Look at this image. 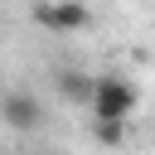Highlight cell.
Returning a JSON list of instances; mask_svg holds the SVG:
<instances>
[{
    "mask_svg": "<svg viewBox=\"0 0 155 155\" xmlns=\"http://www.w3.org/2000/svg\"><path fill=\"white\" fill-rule=\"evenodd\" d=\"M136 102H140V92H136V82L131 78H121V73H97V87H92V121H116V126H126L131 121V111H136Z\"/></svg>",
    "mask_w": 155,
    "mask_h": 155,
    "instance_id": "1",
    "label": "cell"
},
{
    "mask_svg": "<svg viewBox=\"0 0 155 155\" xmlns=\"http://www.w3.org/2000/svg\"><path fill=\"white\" fill-rule=\"evenodd\" d=\"M34 24L48 29V34H78V29L92 24V10H87V0H39Z\"/></svg>",
    "mask_w": 155,
    "mask_h": 155,
    "instance_id": "2",
    "label": "cell"
},
{
    "mask_svg": "<svg viewBox=\"0 0 155 155\" xmlns=\"http://www.w3.org/2000/svg\"><path fill=\"white\" fill-rule=\"evenodd\" d=\"M0 121L10 126V131H39L44 126V111H39V97L34 92H5L0 97Z\"/></svg>",
    "mask_w": 155,
    "mask_h": 155,
    "instance_id": "3",
    "label": "cell"
},
{
    "mask_svg": "<svg viewBox=\"0 0 155 155\" xmlns=\"http://www.w3.org/2000/svg\"><path fill=\"white\" fill-rule=\"evenodd\" d=\"M92 87H97V78L92 73H58V92H63V102H78V107H92Z\"/></svg>",
    "mask_w": 155,
    "mask_h": 155,
    "instance_id": "4",
    "label": "cell"
},
{
    "mask_svg": "<svg viewBox=\"0 0 155 155\" xmlns=\"http://www.w3.org/2000/svg\"><path fill=\"white\" fill-rule=\"evenodd\" d=\"M92 131H97L102 145H121L126 140V126H116V121H92Z\"/></svg>",
    "mask_w": 155,
    "mask_h": 155,
    "instance_id": "5",
    "label": "cell"
},
{
    "mask_svg": "<svg viewBox=\"0 0 155 155\" xmlns=\"http://www.w3.org/2000/svg\"><path fill=\"white\" fill-rule=\"evenodd\" d=\"M48 155H58V150H48Z\"/></svg>",
    "mask_w": 155,
    "mask_h": 155,
    "instance_id": "6",
    "label": "cell"
}]
</instances>
